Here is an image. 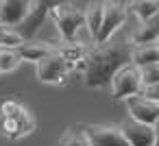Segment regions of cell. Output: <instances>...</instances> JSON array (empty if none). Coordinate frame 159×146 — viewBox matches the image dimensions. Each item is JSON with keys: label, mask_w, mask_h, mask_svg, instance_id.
<instances>
[{"label": "cell", "mask_w": 159, "mask_h": 146, "mask_svg": "<svg viewBox=\"0 0 159 146\" xmlns=\"http://www.w3.org/2000/svg\"><path fill=\"white\" fill-rule=\"evenodd\" d=\"M131 50L133 46L126 42H107L102 46H89L87 57L81 61L79 70L83 72L85 87L98 89L111 83L118 70L131 63Z\"/></svg>", "instance_id": "obj_1"}, {"label": "cell", "mask_w": 159, "mask_h": 146, "mask_svg": "<svg viewBox=\"0 0 159 146\" xmlns=\"http://www.w3.org/2000/svg\"><path fill=\"white\" fill-rule=\"evenodd\" d=\"M85 7L87 5H74V2H52L48 18L55 20L61 42H74L76 33L85 26Z\"/></svg>", "instance_id": "obj_2"}, {"label": "cell", "mask_w": 159, "mask_h": 146, "mask_svg": "<svg viewBox=\"0 0 159 146\" xmlns=\"http://www.w3.org/2000/svg\"><path fill=\"white\" fill-rule=\"evenodd\" d=\"M126 18H129L126 2H102V24H100V31H98L94 46H102V44L111 42V37L126 22Z\"/></svg>", "instance_id": "obj_3"}, {"label": "cell", "mask_w": 159, "mask_h": 146, "mask_svg": "<svg viewBox=\"0 0 159 146\" xmlns=\"http://www.w3.org/2000/svg\"><path fill=\"white\" fill-rule=\"evenodd\" d=\"M76 70L74 63H68L66 59H61L57 52H52L50 57H46L44 61H39L35 66L37 79L46 85H63L68 81V76Z\"/></svg>", "instance_id": "obj_4"}, {"label": "cell", "mask_w": 159, "mask_h": 146, "mask_svg": "<svg viewBox=\"0 0 159 146\" xmlns=\"http://www.w3.org/2000/svg\"><path fill=\"white\" fill-rule=\"evenodd\" d=\"M111 87V98L113 100H129L133 96L142 94V81H139V70L135 66H124L122 70L116 72V76L109 83Z\"/></svg>", "instance_id": "obj_5"}, {"label": "cell", "mask_w": 159, "mask_h": 146, "mask_svg": "<svg viewBox=\"0 0 159 146\" xmlns=\"http://www.w3.org/2000/svg\"><path fill=\"white\" fill-rule=\"evenodd\" d=\"M33 131H35V118L24 105H20L16 113L0 118V135L7 139H22Z\"/></svg>", "instance_id": "obj_6"}, {"label": "cell", "mask_w": 159, "mask_h": 146, "mask_svg": "<svg viewBox=\"0 0 159 146\" xmlns=\"http://www.w3.org/2000/svg\"><path fill=\"white\" fill-rule=\"evenodd\" d=\"M50 5L52 2H33L31 5V11H29V16L16 26V33L24 39V42H33V37H35V33L42 29V24H44V20L48 18V11H50Z\"/></svg>", "instance_id": "obj_7"}, {"label": "cell", "mask_w": 159, "mask_h": 146, "mask_svg": "<svg viewBox=\"0 0 159 146\" xmlns=\"http://www.w3.org/2000/svg\"><path fill=\"white\" fill-rule=\"evenodd\" d=\"M85 135L92 146H129L120 126H105V124H83Z\"/></svg>", "instance_id": "obj_8"}, {"label": "cell", "mask_w": 159, "mask_h": 146, "mask_svg": "<svg viewBox=\"0 0 159 146\" xmlns=\"http://www.w3.org/2000/svg\"><path fill=\"white\" fill-rule=\"evenodd\" d=\"M126 109H129V118L146 124V126H155L159 122V105L146 100L144 96H133L126 100Z\"/></svg>", "instance_id": "obj_9"}, {"label": "cell", "mask_w": 159, "mask_h": 146, "mask_svg": "<svg viewBox=\"0 0 159 146\" xmlns=\"http://www.w3.org/2000/svg\"><path fill=\"white\" fill-rule=\"evenodd\" d=\"M31 0H2L0 2V29H16L31 11Z\"/></svg>", "instance_id": "obj_10"}, {"label": "cell", "mask_w": 159, "mask_h": 146, "mask_svg": "<svg viewBox=\"0 0 159 146\" xmlns=\"http://www.w3.org/2000/svg\"><path fill=\"white\" fill-rule=\"evenodd\" d=\"M120 131H122L129 146H152V142H155V129L146 126V124H139L131 118H126L120 124Z\"/></svg>", "instance_id": "obj_11"}, {"label": "cell", "mask_w": 159, "mask_h": 146, "mask_svg": "<svg viewBox=\"0 0 159 146\" xmlns=\"http://www.w3.org/2000/svg\"><path fill=\"white\" fill-rule=\"evenodd\" d=\"M129 44L133 48L137 46H148V44H159V16L148 20V22H139L137 29L131 33Z\"/></svg>", "instance_id": "obj_12"}, {"label": "cell", "mask_w": 159, "mask_h": 146, "mask_svg": "<svg viewBox=\"0 0 159 146\" xmlns=\"http://www.w3.org/2000/svg\"><path fill=\"white\" fill-rule=\"evenodd\" d=\"M18 57H20V61H31V63H39V61H44L46 57H50L52 52H55V46L52 44H48V42H24L18 50Z\"/></svg>", "instance_id": "obj_13"}, {"label": "cell", "mask_w": 159, "mask_h": 146, "mask_svg": "<svg viewBox=\"0 0 159 146\" xmlns=\"http://www.w3.org/2000/svg\"><path fill=\"white\" fill-rule=\"evenodd\" d=\"M55 52L61 57V59H66L68 63H74L76 66V70H79V66H81V61L87 57V52H89V44H85V42H61L59 46H55Z\"/></svg>", "instance_id": "obj_14"}, {"label": "cell", "mask_w": 159, "mask_h": 146, "mask_svg": "<svg viewBox=\"0 0 159 146\" xmlns=\"http://www.w3.org/2000/svg\"><path fill=\"white\" fill-rule=\"evenodd\" d=\"M159 63V44H148V46H137L131 50V66L146 68V66H157Z\"/></svg>", "instance_id": "obj_15"}, {"label": "cell", "mask_w": 159, "mask_h": 146, "mask_svg": "<svg viewBox=\"0 0 159 146\" xmlns=\"http://www.w3.org/2000/svg\"><path fill=\"white\" fill-rule=\"evenodd\" d=\"M129 13H133L139 22H148L159 16V2L157 0H135V2H126Z\"/></svg>", "instance_id": "obj_16"}, {"label": "cell", "mask_w": 159, "mask_h": 146, "mask_svg": "<svg viewBox=\"0 0 159 146\" xmlns=\"http://www.w3.org/2000/svg\"><path fill=\"white\" fill-rule=\"evenodd\" d=\"M100 24H102V2H89V5L85 7V26H87V31H89L92 44H94L96 37H98Z\"/></svg>", "instance_id": "obj_17"}, {"label": "cell", "mask_w": 159, "mask_h": 146, "mask_svg": "<svg viewBox=\"0 0 159 146\" xmlns=\"http://www.w3.org/2000/svg\"><path fill=\"white\" fill-rule=\"evenodd\" d=\"M59 146H92L87 135H85V129L83 124H72L66 129V133L61 135L59 139Z\"/></svg>", "instance_id": "obj_18"}, {"label": "cell", "mask_w": 159, "mask_h": 146, "mask_svg": "<svg viewBox=\"0 0 159 146\" xmlns=\"http://www.w3.org/2000/svg\"><path fill=\"white\" fill-rule=\"evenodd\" d=\"M24 39L16 33V29H0V50H18Z\"/></svg>", "instance_id": "obj_19"}, {"label": "cell", "mask_w": 159, "mask_h": 146, "mask_svg": "<svg viewBox=\"0 0 159 146\" xmlns=\"http://www.w3.org/2000/svg\"><path fill=\"white\" fill-rule=\"evenodd\" d=\"M20 63L22 61L16 50H0V74H9V72L18 70Z\"/></svg>", "instance_id": "obj_20"}, {"label": "cell", "mask_w": 159, "mask_h": 146, "mask_svg": "<svg viewBox=\"0 0 159 146\" xmlns=\"http://www.w3.org/2000/svg\"><path fill=\"white\" fill-rule=\"evenodd\" d=\"M139 81H142V89H144V87L159 85V63H157V66L139 68Z\"/></svg>", "instance_id": "obj_21"}, {"label": "cell", "mask_w": 159, "mask_h": 146, "mask_svg": "<svg viewBox=\"0 0 159 146\" xmlns=\"http://www.w3.org/2000/svg\"><path fill=\"white\" fill-rule=\"evenodd\" d=\"M18 107H20V103H18V100H13V98L5 100V103H0V118L16 113V111H18Z\"/></svg>", "instance_id": "obj_22"}, {"label": "cell", "mask_w": 159, "mask_h": 146, "mask_svg": "<svg viewBox=\"0 0 159 146\" xmlns=\"http://www.w3.org/2000/svg\"><path fill=\"white\" fill-rule=\"evenodd\" d=\"M139 96H144L146 100H150V103L159 105V85H152V87H144Z\"/></svg>", "instance_id": "obj_23"}]
</instances>
